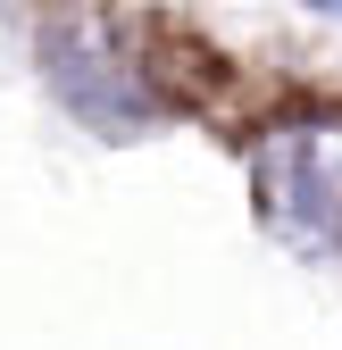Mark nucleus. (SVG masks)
<instances>
[{
	"mask_svg": "<svg viewBox=\"0 0 342 350\" xmlns=\"http://www.w3.org/2000/svg\"><path fill=\"white\" fill-rule=\"evenodd\" d=\"M259 175H267V192L284 200V217L301 234L342 250V117H301L284 134H267Z\"/></svg>",
	"mask_w": 342,
	"mask_h": 350,
	"instance_id": "1",
	"label": "nucleus"
},
{
	"mask_svg": "<svg viewBox=\"0 0 342 350\" xmlns=\"http://www.w3.org/2000/svg\"><path fill=\"white\" fill-rule=\"evenodd\" d=\"M309 9H317V17H342V0H309Z\"/></svg>",
	"mask_w": 342,
	"mask_h": 350,
	"instance_id": "2",
	"label": "nucleus"
}]
</instances>
